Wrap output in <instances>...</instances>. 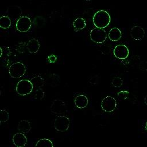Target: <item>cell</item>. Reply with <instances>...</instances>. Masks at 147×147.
Masks as SVG:
<instances>
[{"label": "cell", "instance_id": "7a4b0ae2", "mask_svg": "<svg viewBox=\"0 0 147 147\" xmlns=\"http://www.w3.org/2000/svg\"><path fill=\"white\" fill-rule=\"evenodd\" d=\"M33 89V83L29 80H20L16 86V92L21 96H25L30 94Z\"/></svg>", "mask_w": 147, "mask_h": 147}, {"label": "cell", "instance_id": "ba28073f", "mask_svg": "<svg viewBox=\"0 0 147 147\" xmlns=\"http://www.w3.org/2000/svg\"><path fill=\"white\" fill-rule=\"evenodd\" d=\"M117 101L112 96H106L101 102V107L103 111L108 113L113 111L117 107Z\"/></svg>", "mask_w": 147, "mask_h": 147}, {"label": "cell", "instance_id": "cb8c5ba5", "mask_svg": "<svg viewBox=\"0 0 147 147\" xmlns=\"http://www.w3.org/2000/svg\"><path fill=\"white\" fill-rule=\"evenodd\" d=\"M144 102H145V105L147 106V95L144 98Z\"/></svg>", "mask_w": 147, "mask_h": 147}, {"label": "cell", "instance_id": "5b68a950", "mask_svg": "<svg viewBox=\"0 0 147 147\" xmlns=\"http://www.w3.org/2000/svg\"><path fill=\"white\" fill-rule=\"evenodd\" d=\"M90 37L91 40L95 43H103L107 38L106 31L103 28H95L91 30Z\"/></svg>", "mask_w": 147, "mask_h": 147}, {"label": "cell", "instance_id": "9a60e30c", "mask_svg": "<svg viewBox=\"0 0 147 147\" xmlns=\"http://www.w3.org/2000/svg\"><path fill=\"white\" fill-rule=\"evenodd\" d=\"M108 37L110 40L113 41H117L121 39L122 37V33L118 28H113L109 31Z\"/></svg>", "mask_w": 147, "mask_h": 147}, {"label": "cell", "instance_id": "e0dca14e", "mask_svg": "<svg viewBox=\"0 0 147 147\" xmlns=\"http://www.w3.org/2000/svg\"><path fill=\"white\" fill-rule=\"evenodd\" d=\"M11 25V19L9 17L3 16L0 18V26L3 29H8Z\"/></svg>", "mask_w": 147, "mask_h": 147}, {"label": "cell", "instance_id": "3957f363", "mask_svg": "<svg viewBox=\"0 0 147 147\" xmlns=\"http://www.w3.org/2000/svg\"><path fill=\"white\" fill-rule=\"evenodd\" d=\"M26 70V67L23 63L17 62L10 65L9 73L11 78L18 79L22 77L25 74Z\"/></svg>", "mask_w": 147, "mask_h": 147}, {"label": "cell", "instance_id": "4fadbf2b", "mask_svg": "<svg viewBox=\"0 0 147 147\" xmlns=\"http://www.w3.org/2000/svg\"><path fill=\"white\" fill-rule=\"evenodd\" d=\"M40 42L36 39H31L30 40L27 44L26 48L29 52L30 53H37L40 49Z\"/></svg>", "mask_w": 147, "mask_h": 147}, {"label": "cell", "instance_id": "52a82bcc", "mask_svg": "<svg viewBox=\"0 0 147 147\" xmlns=\"http://www.w3.org/2000/svg\"><path fill=\"white\" fill-rule=\"evenodd\" d=\"M51 111L55 114L61 115L67 112V106L65 102L60 99H55L53 101L50 107Z\"/></svg>", "mask_w": 147, "mask_h": 147}, {"label": "cell", "instance_id": "4316f807", "mask_svg": "<svg viewBox=\"0 0 147 147\" xmlns=\"http://www.w3.org/2000/svg\"><path fill=\"white\" fill-rule=\"evenodd\" d=\"M84 1H91V0H84Z\"/></svg>", "mask_w": 147, "mask_h": 147}, {"label": "cell", "instance_id": "d6986e66", "mask_svg": "<svg viewBox=\"0 0 147 147\" xmlns=\"http://www.w3.org/2000/svg\"><path fill=\"white\" fill-rule=\"evenodd\" d=\"M35 146H40V147H53V145L52 142L47 138H42L38 140L36 145Z\"/></svg>", "mask_w": 147, "mask_h": 147}, {"label": "cell", "instance_id": "8992f818", "mask_svg": "<svg viewBox=\"0 0 147 147\" xmlns=\"http://www.w3.org/2000/svg\"><path fill=\"white\" fill-rule=\"evenodd\" d=\"M32 26V21L27 16L20 17L17 21L16 27V29L20 32H28Z\"/></svg>", "mask_w": 147, "mask_h": 147}, {"label": "cell", "instance_id": "44dd1931", "mask_svg": "<svg viewBox=\"0 0 147 147\" xmlns=\"http://www.w3.org/2000/svg\"><path fill=\"white\" fill-rule=\"evenodd\" d=\"M111 84L114 87H120L123 84V80L119 77H115L113 79Z\"/></svg>", "mask_w": 147, "mask_h": 147}, {"label": "cell", "instance_id": "30bf717a", "mask_svg": "<svg viewBox=\"0 0 147 147\" xmlns=\"http://www.w3.org/2000/svg\"><path fill=\"white\" fill-rule=\"evenodd\" d=\"M130 36L135 40H140L145 36L144 29L140 26H134L130 30Z\"/></svg>", "mask_w": 147, "mask_h": 147}, {"label": "cell", "instance_id": "277c9868", "mask_svg": "<svg viewBox=\"0 0 147 147\" xmlns=\"http://www.w3.org/2000/svg\"><path fill=\"white\" fill-rule=\"evenodd\" d=\"M70 121L65 115H59L56 118L54 121V128L58 131L65 132L69 129Z\"/></svg>", "mask_w": 147, "mask_h": 147}, {"label": "cell", "instance_id": "9c48e42d", "mask_svg": "<svg viewBox=\"0 0 147 147\" xmlns=\"http://www.w3.org/2000/svg\"><path fill=\"white\" fill-rule=\"evenodd\" d=\"M115 57L119 59H126L129 53L128 48L123 44H118L115 47L113 51Z\"/></svg>", "mask_w": 147, "mask_h": 147}, {"label": "cell", "instance_id": "484cf974", "mask_svg": "<svg viewBox=\"0 0 147 147\" xmlns=\"http://www.w3.org/2000/svg\"><path fill=\"white\" fill-rule=\"evenodd\" d=\"M0 49H1V55H0V56H1L2 55V49H1V48H0Z\"/></svg>", "mask_w": 147, "mask_h": 147}, {"label": "cell", "instance_id": "6da1fadb", "mask_svg": "<svg viewBox=\"0 0 147 147\" xmlns=\"http://www.w3.org/2000/svg\"><path fill=\"white\" fill-rule=\"evenodd\" d=\"M110 20V16L106 11L99 10L94 14L93 23L96 27L103 29L109 25Z\"/></svg>", "mask_w": 147, "mask_h": 147}, {"label": "cell", "instance_id": "d4e9b609", "mask_svg": "<svg viewBox=\"0 0 147 147\" xmlns=\"http://www.w3.org/2000/svg\"><path fill=\"white\" fill-rule=\"evenodd\" d=\"M145 130L147 131V122L146 123V124H145Z\"/></svg>", "mask_w": 147, "mask_h": 147}, {"label": "cell", "instance_id": "ffe728a7", "mask_svg": "<svg viewBox=\"0 0 147 147\" xmlns=\"http://www.w3.org/2000/svg\"><path fill=\"white\" fill-rule=\"evenodd\" d=\"M9 113L6 110H1L0 114V122L1 123L6 122L9 120Z\"/></svg>", "mask_w": 147, "mask_h": 147}, {"label": "cell", "instance_id": "603a6c76", "mask_svg": "<svg viewBox=\"0 0 147 147\" xmlns=\"http://www.w3.org/2000/svg\"><path fill=\"white\" fill-rule=\"evenodd\" d=\"M56 57L53 55H52L48 57V61L50 63H54L56 61Z\"/></svg>", "mask_w": 147, "mask_h": 147}, {"label": "cell", "instance_id": "2e32d148", "mask_svg": "<svg viewBox=\"0 0 147 147\" xmlns=\"http://www.w3.org/2000/svg\"><path fill=\"white\" fill-rule=\"evenodd\" d=\"M7 14L11 16L13 20H15L21 14L22 11L18 6H11L7 9Z\"/></svg>", "mask_w": 147, "mask_h": 147}, {"label": "cell", "instance_id": "8fae6325", "mask_svg": "<svg viewBox=\"0 0 147 147\" xmlns=\"http://www.w3.org/2000/svg\"><path fill=\"white\" fill-rule=\"evenodd\" d=\"M13 142L17 147H22L27 143V138L23 133H17L13 137Z\"/></svg>", "mask_w": 147, "mask_h": 147}, {"label": "cell", "instance_id": "7c38bea8", "mask_svg": "<svg viewBox=\"0 0 147 147\" xmlns=\"http://www.w3.org/2000/svg\"><path fill=\"white\" fill-rule=\"evenodd\" d=\"M32 129L30 122L28 120L22 119L21 120L17 125V129L21 133H28Z\"/></svg>", "mask_w": 147, "mask_h": 147}, {"label": "cell", "instance_id": "7402d4cb", "mask_svg": "<svg viewBox=\"0 0 147 147\" xmlns=\"http://www.w3.org/2000/svg\"><path fill=\"white\" fill-rule=\"evenodd\" d=\"M129 94V92L127 91H121L117 94L118 98L120 100H123L127 98L128 95Z\"/></svg>", "mask_w": 147, "mask_h": 147}, {"label": "cell", "instance_id": "5bb4252c", "mask_svg": "<svg viewBox=\"0 0 147 147\" xmlns=\"http://www.w3.org/2000/svg\"><path fill=\"white\" fill-rule=\"evenodd\" d=\"M74 102L75 106L78 108L83 109L87 106L88 103V100L86 96L84 95H79L75 98Z\"/></svg>", "mask_w": 147, "mask_h": 147}, {"label": "cell", "instance_id": "ac0fdd59", "mask_svg": "<svg viewBox=\"0 0 147 147\" xmlns=\"http://www.w3.org/2000/svg\"><path fill=\"white\" fill-rule=\"evenodd\" d=\"M72 24H73L74 27L75 29H78V30H81L85 28V26L86 25V21L83 18L78 17L74 20Z\"/></svg>", "mask_w": 147, "mask_h": 147}]
</instances>
